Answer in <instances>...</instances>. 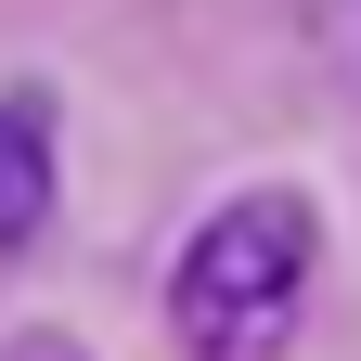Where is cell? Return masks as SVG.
<instances>
[{
	"mask_svg": "<svg viewBox=\"0 0 361 361\" xmlns=\"http://www.w3.org/2000/svg\"><path fill=\"white\" fill-rule=\"evenodd\" d=\"M310 271H323V219H310L297 180H258V194H219L194 219V245L168 271V336L194 361H284Z\"/></svg>",
	"mask_w": 361,
	"mask_h": 361,
	"instance_id": "cell-1",
	"label": "cell"
},
{
	"mask_svg": "<svg viewBox=\"0 0 361 361\" xmlns=\"http://www.w3.org/2000/svg\"><path fill=\"white\" fill-rule=\"evenodd\" d=\"M52 207H65V104L39 78H13L0 90V258L52 233Z\"/></svg>",
	"mask_w": 361,
	"mask_h": 361,
	"instance_id": "cell-2",
	"label": "cell"
},
{
	"mask_svg": "<svg viewBox=\"0 0 361 361\" xmlns=\"http://www.w3.org/2000/svg\"><path fill=\"white\" fill-rule=\"evenodd\" d=\"M310 52L336 90H361V0H310Z\"/></svg>",
	"mask_w": 361,
	"mask_h": 361,
	"instance_id": "cell-3",
	"label": "cell"
}]
</instances>
